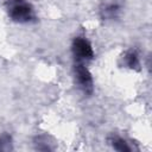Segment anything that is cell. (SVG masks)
Masks as SVG:
<instances>
[{"instance_id":"obj_1","label":"cell","mask_w":152,"mask_h":152,"mask_svg":"<svg viewBox=\"0 0 152 152\" xmlns=\"http://www.w3.org/2000/svg\"><path fill=\"white\" fill-rule=\"evenodd\" d=\"M6 8L8 17L15 23L26 24L36 19L33 6L27 0H8Z\"/></svg>"},{"instance_id":"obj_2","label":"cell","mask_w":152,"mask_h":152,"mask_svg":"<svg viewBox=\"0 0 152 152\" xmlns=\"http://www.w3.org/2000/svg\"><path fill=\"white\" fill-rule=\"evenodd\" d=\"M74 76H75V82L80 88V90H82V93L86 95H91L94 91V82L91 74L89 72L84 63L75 62Z\"/></svg>"},{"instance_id":"obj_3","label":"cell","mask_w":152,"mask_h":152,"mask_svg":"<svg viewBox=\"0 0 152 152\" xmlns=\"http://www.w3.org/2000/svg\"><path fill=\"white\" fill-rule=\"evenodd\" d=\"M71 51L75 62L84 63L94 58V51L90 42L84 37H76L71 44Z\"/></svg>"},{"instance_id":"obj_4","label":"cell","mask_w":152,"mask_h":152,"mask_svg":"<svg viewBox=\"0 0 152 152\" xmlns=\"http://www.w3.org/2000/svg\"><path fill=\"white\" fill-rule=\"evenodd\" d=\"M124 0H102L99 6V15L102 20H115L120 17Z\"/></svg>"},{"instance_id":"obj_5","label":"cell","mask_w":152,"mask_h":152,"mask_svg":"<svg viewBox=\"0 0 152 152\" xmlns=\"http://www.w3.org/2000/svg\"><path fill=\"white\" fill-rule=\"evenodd\" d=\"M121 65L125 68L132 69V70H139L140 69V61H139V55L135 50L131 49L124 53L121 57Z\"/></svg>"},{"instance_id":"obj_6","label":"cell","mask_w":152,"mask_h":152,"mask_svg":"<svg viewBox=\"0 0 152 152\" xmlns=\"http://www.w3.org/2000/svg\"><path fill=\"white\" fill-rule=\"evenodd\" d=\"M108 144L116 151L120 152H131L132 147L129 146V144L121 137L116 135V134H112L108 137Z\"/></svg>"},{"instance_id":"obj_7","label":"cell","mask_w":152,"mask_h":152,"mask_svg":"<svg viewBox=\"0 0 152 152\" xmlns=\"http://www.w3.org/2000/svg\"><path fill=\"white\" fill-rule=\"evenodd\" d=\"M50 137L39 135L34 139V148L39 151H52L55 148L53 142H50Z\"/></svg>"},{"instance_id":"obj_8","label":"cell","mask_w":152,"mask_h":152,"mask_svg":"<svg viewBox=\"0 0 152 152\" xmlns=\"http://www.w3.org/2000/svg\"><path fill=\"white\" fill-rule=\"evenodd\" d=\"M11 150H13L12 138L6 133L0 134V151H11Z\"/></svg>"}]
</instances>
